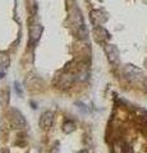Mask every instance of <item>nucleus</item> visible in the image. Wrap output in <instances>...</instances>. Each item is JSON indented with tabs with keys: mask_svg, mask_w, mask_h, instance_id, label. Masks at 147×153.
Instances as JSON below:
<instances>
[{
	"mask_svg": "<svg viewBox=\"0 0 147 153\" xmlns=\"http://www.w3.org/2000/svg\"><path fill=\"white\" fill-rule=\"evenodd\" d=\"M41 33H42V27L40 25H34V26L30 27V37H31L32 42L39 41Z\"/></svg>",
	"mask_w": 147,
	"mask_h": 153,
	"instance_id": "obj_6",
	"label": "nucleus"
},
{
	"mask_svg": "<svg viewBox=\"0 0 147 153\" xmlns=\"http://www.w3.org/2000/svg\"><path fill=\"white\" fill-rule=\"evenodd\" d=\"M105 51L107 55V59L111 64H118L119 63V50L115 45H106Z\"/></svg>",
	"mask_w": 147,
	"mask_h": 153,
	"instance_id": "obj_2",
	"label": "nucleus"
},
{
	"mask_svg": "<svg viewBox=\"0 0 147 153\" xmlns=\"http://www.w3.org/2000/svg\"><path fill=\"white\" fill-rule=\"evenodd\" d=\"M79 153H87V152H86V151H81Z\"/></svg>",
	"mask_w": 147,
	"mask_h": 153,
	"instance_id": "obj_13",
	"label": "nucleus"
},
{
	"mask_svg": "<svg viewBox=\"0 0 147 153\" xmlns=\"http://www.w3.org/2000/svg\"><path fill=\"white\" fill-rule=\"evenodd\" d=\"M93 35H95V38H96L97 42H104L106 41L109 37H110V35H109V32L105 30L104 27H96L93 31Z\"/></svg>",
	"mask_w": 147,
	"mask_h": 153,
	"instance_id": "obj_5",
	"label": "nucleus"
},
{
	"mask_svg": "<svg viewBox=\"0 0 147 153\" xmlns=\"http://www.w3.org/2000/svg\"><path fill=\"white\" fill-rule=\"evenodd\" d=\"M9 120H10V124L14 129H18L21 130L26 126V120H25V116L18 111L16 108H12L9 111Z\"/></svg>",
	"mask_w": 147,
	"mask_h": 153,
	"instance_id": "obj_1",
	"label": "nucleus"
},
{
	"mask_svg": "<svg viewBox=\"0 0 147 153\" xmlns=\"http://www.w3.org/2000/svg\"><path fill=\"white\" fill-rule=\"evenodd\" d=\"M54 123V114L51 111H45L40 117V126L42 129H49L51 128Z\"/></svg>",
	"mask_w": 147,
	"mask_h": 153,
	"instance_id": "obj_3",
	"label": "nucleus"
},
{
	"mask_svg": "<svg viewBox=\"0 0 147 153\" xmlns=\"http://www.w3.org/2000/svg\"><path fill=\"white\" fill-rule=\"evenodd\" d=\"M107 19V16L101 10H92L91 12V21L96 27H100L102 23H105Z\"/></svg>",
	"mask_w": 147,
	"mask_h": 153,
	"instance_id": "obj_4",
	"label": "nucleus"
},
{
	"mask_svg": "<svg viewBox=\"0 0 147 153\" xmlns=\"http://www.w3.org/2000/svg\"><path fill=\"white\" fill-rule=\"evenodd\" d=\"M124 73H125V75L128 76V78L134 79V78H137V76L141 75V70L137 69L136 66H133V65H125Z\"/></svg>",
	"mask_w": 147,
	"mask_h": 153,
	"instance_id": "obj_7",
	"label": "nucleus"
},
{
	"mask_svg": "<svg viewBox=\"0 0 147 153\" xmlns=\"http://www.w3.org/2000/svg\"><path fill=\"white\" fill-rule=\"evenodd\" d=\"M74 129H75V125H74V123H72V121L65 123L64 126H63V130H64L65 133H72Z\"/></svg>",
	"mask_w": 147,
	"mask_h": 153,
	"instance_id": "obj_9",
	"label": "nucleus"
},
{
	"mask_svg": "<svg viewBox=\"0 0 147 153\" xmlns=\"http://www.w3.org/2000/svg\"><path fill=\"white\" fill-rule=\"evenodd\" d=\"M14 87H16V91H17V92H18V94H22V91H21V85H19V83H18V82H16V83H14Z\"/></svg>",
	"mask_w": 147,
	"mask_h": 153,
	"instance_id": "obj_10",
	"label": "nucleus"
},
{
	"mask_svg": "<svg viewBox=\"0 0 147 153\" xmlns=\"http://www.w3.org/2000/svg\"><path fill=\"white\" fill-rule=\"evenodd\" d=\"M143 83H145V87H146V88H147V78H146V79H145V82H143Z\"/></svg>",
	"mask_w": 147,
	"mask_h": 153,
	"instance_id": "obj_11",
	"label": "nucleus"
},
{
	"mask_svg": "<svg viewBox=\"0 0 147 153\" xmlns=\"http://www.w3.org/2000/svg\"><path fill=\"white\" fill-rule=\"evenodd\" d=\"M114 152L115 153H127V146L123 142H116L114 146Z\"/></svg>",
	"mask_w": 147,
	"mask_h": 153,
	"instance_id": "obj_8",
	"label": "nucleus"
},
{
	"mask_svg": "<svg viewBox=\"0 0 147 153\" xmlns=\"http://www.w3.org/2000/svg\"><path fill=\"white\" fill-rule=\"evenodd\" d=\"M145 66H146V68H147V59L145 60Z\"/></svg>",
	"mask_w": 147,
	"mask_h": 153,
	"instance_id": "obj_12",
	"label": "nucleus"
}]
</instances>
